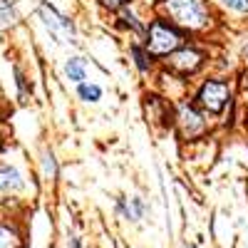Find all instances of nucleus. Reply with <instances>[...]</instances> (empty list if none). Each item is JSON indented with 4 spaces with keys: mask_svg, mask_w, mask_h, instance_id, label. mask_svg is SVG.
Wrapping results in <instances>:
<instances>
[{
    "mask_svg": "<svg viewBox=\"0 0 248 248\" xmlns=\"http://www.w3.org/2000/svg\"><path fill=\"white\" fill-rule=\"evenodd\" d=\"M20 174L13 169V167H0V194H8V191H15L20 189Z\"/></svg>",
    "mask_w": 248,
    "mask_h": 248,
    "instance_id": "6e6552de",
    "label": "nucleus"
},
{
    "mask_svg": "<svg viewBox=\"0 0 248 248\" xmlns=\"http://www.w3.org/2000/svg\"><path fill=\"white\" fill-rule=\"evenodd\" d=\"M13 15V8L8 0H0V17H10Z\"/></svg>",
    "mask_w": 248,
    "mask_h": 248,
    "instance_id": "f3484780",
    "label": "nucleus"
},
{
    "mask_svg": "<svg viewBox=\"0 0 248 248\" xmlns=\"http://www.w3.org/2000/svg\"><path fill=\"white\" fill-rule=\"evenodd\" d=\"M119 17H122V23L124 25H129L132 30H137V32H144V25L137 20V15L132 13V10H127V8H119Z\"/></svg>",
    "mask_w": 248,
    "mask_h": 248,
    "instance_id": "ddd939ff",
    "label": "nucleus"
},
{
    "mask_svg": "<svg viewBox=\"0 0 248 248\" xmlns=\"http://www.w3.org/2000/svg\"><path fill=\"white\" fill-rule=\"evenodd\" d=\"M218 3L233 13H248V0H218Z\"/></svg>",
    "mask_w": 248,
    "mask_h": 248,
    "instance_id": "4468645a",
    "label": "nucleus"
},
{
    "mask_svg": "<svg viewBox=\"0 0 248 248\" xmlns=\"http://www.w3.org/2000/svg\"><path fill=\"white\" fill-rule=\"evenodd\" d=\"M117 209H119V214L127 218V221H139V218L144 216V203H141V199H137V196H132V199H119Z\"/></svg>",
    "mask_w": 248,
    "mask_h": 248,
    "instance_id": "0eeeda50",
    "label": "nucleus"
},
{
    "mask_svg": "<svg viewBox=\"0 0 248 248\" xmlns=\"http://www.w3.org/2000/svg\"><path fill=\"white\" fill-rule=\"evenodd\" d=\"M159 8L179 30L199 32L211 25L209 0H161Z\"/></svg>",
    "mask_w": 248,
    "mask_h": 248,
    "instance_id": "f257e3e1",
    "label": "nucleus"
},
{
    "mask_svg": "<svg viewBox=\"0 0 248 248\" xmlns=\"http://www.w3.org/2000/svg\"><path fill=\"white\" fill-rule=\"evenodd\" d=\"M144 32H147L144 47L149 50L152 57H167L184 45V32L167 17H154L149 28H144Z\"/></svg>",
    "mask_w": 248,
    "mask_h": 248,
    "instance_id": "f03ea898",
    "label": "nucleus"
},
{
    "mask_svg": "<svg viewBox=\"0 0 248 248\" xmlns=\"http://www.w3.org/2000/svg\"><path fill=\"white\" fill-rule=\"evenodd\" d=\"M17 246H20L17 231L5 223H0V248H17Z\"/></svg>",
    "mask_w": 248,
    "mask_h": 248,
    "instance_id": "f8f14e48",
    "label": "nucleus"
},
{
    "mask_svg": "<svg viewBox=\"0 0 248 248\" xmlns=\"http://www.w3.org/2000/svg\"><path fill=\"white\" fill-rule=\"evenodd\" d=\"M206 62V55L199 47L191 45H181L179 50H174L171 55H167V67L171 72H176L179 77H191L196 75Z\"/></svg>",
    "mask_w": 248,
    "mask_h": 248,
    "instance_id": "20e7f679",
    "label": "nucleus"
},
{
    "mask_svg": "<svg viewBox=\"0 0 248 248\" xmlns=\"http://www.w3.org/2000/svg\"><path fill=\"white\" fill-rule=\"evenodd\" d=\"M184 248H196V246H184Z\"/></svg>",
    "mask_w": 248,
    "mask_h": 248,
    "instance_id": "a211bd4d",
    "label": "nucleus"
},
{
    "mask_svg": "<svg viewBox=\"0 0 248 248\" xmlns=\"http://www.w3.org/2000/svg\"><path fill=\"white\" fill-rule=\"evenodd\" d=\"M147 107H149V114L154 117V122H161L164 127H171L176 114H171V105L167 99H161V97H147Z\"/></svg>",
    "mask_w": 248,
    "mask_h": 248,
    "instance_id": "423d86ee",
    "label": "nucleus"
},
{
    "mask_svg": "<svg viewBox=\"0 0 248 248\" xmlns=\"http://www.w3.org/2000/svg\"><path fill=\"white\" fill-rule=\"evenodd\" d=\"M77 94L85 99V102H99V97H102V87L94 85V82H79Z\"/></svg>",
    "mask_w": 248,
    "mask_h": 248,
    "instance_id": "9b49d317",
    "label": "nucleus"
},
{
    "mask_svg": "<svg viewBox=\"0 0 248 248\" xmlns=\"http://www.w3.org/2000/svg\"><path fill=\"white\" fill-rule=\"evenodd\" d=\"M132 57H134V65H137V70L139 72H152V67H154V57L149 55V50L144 47V45H132Z\"/></svg>",
    "mask_w": 248,
    "mask_h": 248,
    "instance_id": "1a4fd4ad",
    "label": "nucleus"
},
{
    "mask_svg": "<svg viewBox=\"0 0 248 248\" xmlns=\"http://www.w3.org/2000/svg\"><path fill=\"white\" fill-rule=\"evenodd\" d=\"M246 60H248V47H246Z\"/></svg>",
    "mask_w": 248,
    "mask_h": 248,
    "instance_id": "6ab92c4d",
    "label": "nucleus"
},
{
    "mask_svg": "<svg viewBox=\"0 0 248 248\" xmlns=\"http://www.w3.org/2000/svg\"><path fill=\"white\" fill-rule=\"evenodd\" d=\"M231 102V87L223 79H206L196 92V105L206 114H221Z\"/></svg>",
    "mask_w": 248,
    "mask_h": 248,
    "instance_id": "7ed1b4c3",
    "label": "nucleus"
},
{
    "mask_svg": "<svg viewBox=\"0 0 248 248\" xmlns=\"http://www.w3.org/2000/svg\"><path fill=\"white\" fill-rule=\"evenodd\" d=\"M102 5H105L107 10H119V8H127L132 0H99Z\"/></svg>",
    "mask_w": 248,
    "mask_h": 248,
    "instance_id": "2eb2a0df",
    "label": "nucleus"
},
{
    "mask_svg": "<svg viewBox=\"0 0 248 248\" xmlns=\"http://www.w3.org/2000/svg\"><path fill=\"white\" fill-rule=\"evenodd\" d=\"M65 75L72 79V82H85V62H82V57H72V60H67V65H65Z\"/></svg>",
    "mask_w": 248,
    "mask_h": 248,
    "instance_id": "9d476101",
    "label": "nucleus"
},
{
    "mask_svg": "<svg viewBox=\"0 0 248 248\" xmlns=\"http://www.w3.org/2000/svg\"><path fill=\"white\" fill-rule=\"evenodd\" d=\"M45 174H47V176H55V174H57V167H55L52 154H45Z\"/></svg>",
    "mask_w": 248,
    "mask_h": 248,
    "instance_id": "dca6fc26",
    "label": "nucleus"
},
{
    "mask_svg": "<svg viewBox=\"0 0 248 248\" xmlns=\"http://www.w3.org/2000/svg\"><path fill=\"white\" fill-rule=\"evenodd\" d=\"M174 124H179V129H181V134H184L186 139H194V137H199V134L206 129L203 114H201L194 105H189V102H181V105L176 107V119H174Z\"/></svg>",
    "mask_w": 248,
    "mask_h": 248,
    "instance_id": "39448f33",
    "label": "nucleus"
}]
</instances>
